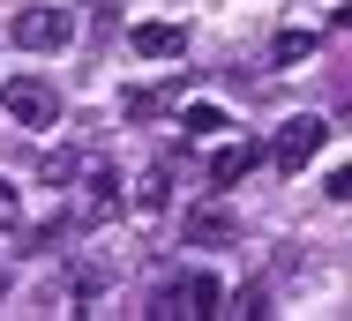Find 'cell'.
Listing matches in <instances>:
<instances>
[{
  "instance_id": "13",
  "label": "cell",
  "mask_w": 352,
  "mask_h": 321,
  "mask_svg": "<svg viewBox=\"0 0 352 321\" xmlns=\"http://www.w3.org/2000/svg\"><path fill=\"white\" fill-rule=\"evenodd\" d=\"M188 232H195V239H232V217H225V209H195Z\"/></svg>"
},
{
  "instance_id": "10",
  "label": "cell",
  "mask_w": 352,
  "mask_h": 321,
  "mask_svg": "<svg viewBox=\"0 0 352 321\" xmlns=\"http://www.w3.org/2000/svg\"><path fill=\"white\" fill-rule=\"evenodd\" d=\"M128 202H135V217H157V209H165V157L135 180V194H128Z\"/></svg>"
},
{
  "instance_id": "14",
  "label": "cell",
  "mask_w": 352,
  "mask_h": 321,
  "mask_svg": "<svg viewBox=\"0 0 352 321\" xmlns=\"http://www.w3.org/2000/svg\"><path fill=\"white\" fill-rule=\"evenodd\" d=\"M15 224H23V194L0 180V232H15Z\"/></svg>"
},
{
  "instance_id": "9",
  "label": "cell",
  "mask_w": 352,
  "mask_h": 321,
  "mask_svg": "<svg viewBox=\"0 0 352 321\" xmlns=\"http://www.w3.org/2000/svg\"><path fill=\"white\" fill-rule=\"evenodd\" d=\"M315 45H322L315 30H278V38H270V60H278V67H300V60H315Z\"/></svg>"
},
{
  "instance_id": "2",
  "label": "cell",
  "mask_w": 352,
  "mask_h": 321,
  "mask_svg": "<svg viewBox=\"0 0 352 321\" xmlns=\"http://www.w3.org/2000/svg\"><path fill=\"white\" fill-rule=\"evenodd\" d=\"M0 105H8V120L15 128H60V90L45 82V75H8L0 82Z\"/></svg>"
},
{
  "instance_id": "6",
  "label": "cell",
  "mask_w": 352,
  "mask_h": 321,
  "mask_svg": "<svg viewBox=\"0 0 352 321\" xmlns=\"http://www.w3.org/2000/svg\"><path fill=\"white\" fill-rule=\"evenodd\" d=\"M120 209V180H113V165H90L82 172V202H75V224H105Z\"/></svg>"
},
{
  "instance_id": "4",
  "label": "cell",
  "mask_w": 352,
  "mask_h": 321,
  "mask_svg": "<svg viewBox=\"0 0 352 321\" xmlns=\"http://www.w3.org/2000/svg\"><path fill=\"white\" fill-rule=\"evenodd\" d=\"M322 142H330V128H322L315 112H292L278 128V142H270V165H278V172H300V165L322 157Z\"/></svg>"
},
{
  "instance_id": "1",
  "label": "cell",
  "mask_w": 352,
  "mask_h": 321,
  "mask_svg": "<svg viewBox=\"0 0 352 321\" xmlns=\"http://www.w3.org/2000/svg\"><path fill=\"white\" fill-rule=\"evenodd\" d=\"M150 314H180V321H210L225 314V284H217L210 269H188V276H173V284H157V299H150Z\"/></svg>"
},
{
  "instance_id": "16",
  "label": "cell",
  "mask_w": 352,
  "mask_h": 321,
  "mask_svg": "<svg viewBox=\"0 0 352 321\" xmlns=\"http://www.w3.org/2000/svg\"><path fill=\"white\" fill-rule=\"evenodd\" d=\"M0 299H8V276H0Z\"/></svg>"
},
{
  "instance_id": "11",
  "label": "cell",
  "mask_w": 352,
  "mask_h": 321,
  "mask_svg": "<svg viewBox=\"0 0 352 321\" xmlns=\"http://www.w3.org/2000/svg\"><path fill=\"white\" fill-rule=\"evenodd\" d=\"M225 128H232V120H225L217 105H188V112H180V134H195V142H210V134H225Z\"/></svg>"
},
{
  "instance_id": "5",
  "label": "cell",
  "mask_w": 352,
  "mask_h": 321,
  "mask_svg": "<svg viewBox=\"0 0 352 321\" xmlns=\"http://www.w3.org/2000/svg\"><path fill=\"white\" fill-rule=\"evenodd\" d=\"M180 97H188V82L173 75V82H150V90H120V120H157V112H180Z\"/></svg>"
},
{
  "instance_id": "17",
  "label": "cell",
  "mask_w": 352,
  "mask_h": 321,
  "mask_svg": "<svg viewBox=\"0 0 352 321\" xmlns=\"http://www.w3.org/2000/svg\"><path fill=\"white\" fill-rule=\"evenodd\" d=\"M345 112H352V105H345Z\"/></svg>"
},
{
  "instance_id": "8",
  "label": "cell",
  "mask_w": 352,
  "mask_h": 321,
  "mask_svg": "<svg viewBox=\"0 0 352 321\" xmlns=\"http://www.w3.org/2000/svg\"><path fill=\"white\" fill-rule=\"evenodd\" d=\"M255 165H263V142H248V134H240V142H225V150L210 157V187H240Z\"/></svg>"
},
{
  "instance_id": "15",
  "label": "cell",
  "mask_w": 352,
  "mask_h": 321,
  "mask_svg": "<svg viewBox=\"0 0 352 321\" xmlns=\"http://www.w3.org/2000/svg\"><path fill=\"white\" fill-rule=\"evenodd\" d=\"M322 187H330V202H352V165H330V180H322Z\"/></svg>"
},
{
  "instance_id": "7",
  "label": "cell",
  "mask_w": 352,
  "mask_h": 321,
  "mask_svg": "<svg viewBox=\"0 0 352 321\" xmlns=\"http://www.w3.org/2000/svg\"><path fill=\"white\" fill-rule=\"evenodd\" d=\"M128 45H135L142 60H180V53H188V30H180V23H135Z\"/></svg>"
},
{
  "instance_id": "3",
  "label": "cell",
  "mask_w": 352,
  "mask_h": 321,
  "mask_svg": "<svg viewBox=\"0 0 352 321\" xmlns=\"http://www.w3.org/2000/svg\"><path fill=\"white\" fill-rule=\"evenodd\" d=\"M8 38H15L23 53H60V45L75 38V15H68V8H53V0H38V8H15Z\"/></svg>"
},
{
  "instance_id": "12",
  "label": "cell",
  "mask_w": 352,
  "mask_h": 321,
  "mask_svg": "<svg viewBox=\"0 0 352 321\" xmlns=\"http://www.w3.org/2000/svg\"><path fill=\"white\" fill-rule=\"evenodd\" d=\"M225 314H270V299H263V284H240V292H225Z\"/></svg>"
}]
</instances>
